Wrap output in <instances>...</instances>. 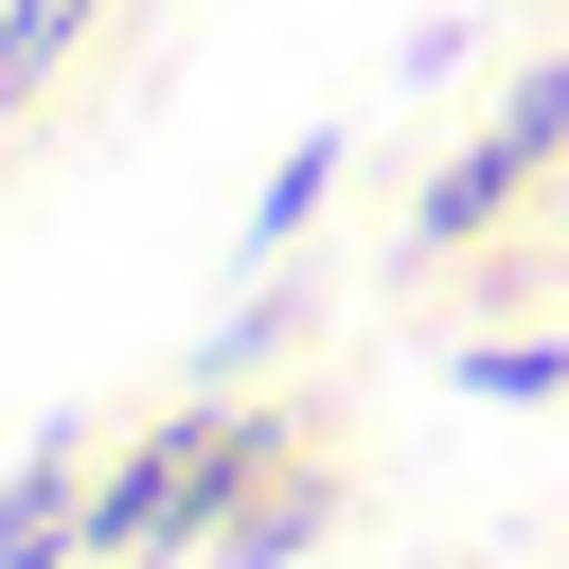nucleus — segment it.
<instances>
[{"label": "nucleus", "instance_id": "1", "mask_svg": "<svg viewBox=\"0 0 569 569\" xmlns=\"http://www.w3.org/2000/svg\"><path fill=\"white\" fill-rule=\"evenodd\" d=\"M267 462H284V409H231V391L160 409V427L89 480V569H196V551H213V516H231Z\"/></svg>", "mask_w": 569, "mask_h": 569}, {"label": "nucleus", "instance_id": "2", "mask_svg": "<svg viewBox=\"0 0 569 569\" xmlns=\"http://www.w3.org/2000/svg\"><path fill=\"white\" fill-rule=\"evenodd\" d=\"M89 427H36L18 480H0V569H89Z\"/></svg>", "mask_w": 569, "mask_h": 569}, {"label": "nucleus", "instance_id": "3", "mask_svg": "<svg viewBox=\"0 0 569 569\" xmlns=\"http://www.w3.org/2000/svg\"><path fill=\"white\" fill-rule=\"evenodd\" d=\"M533 178H551V160H533L516 124H480V142H445V160H427V196H409V267H427V249H480V231H498V213H516Z\"/></svg>", "mask_w": 569, "mask_h": 569}, {"label": "nucleus", "instance_id": "4", "mask_svg": "<svg viewBox=\"0 0 569 569\" xmlns=\"http://www.w3.org/2000/svg\"><path fill=\"white\" fill-rule=\"evenodd\" d=\"M320 533H338V462H302V445H284V462L213 516V551H196V569H302Z\"/></svg>", "mask_w": 569, "mask_h": 569}, {"label": "nucleus", "instance_id": "5", "mask_svg": "<svg viewBox=\"0 0 569 569\" xmlns=\"http://www.w3.org/2000/svg\"><path fill=\"white\" fill-rule=\"evenodd\" d=\"M89 36H107V0H0V124H18V107L89 53Z\"/></svg>", "mask_w": 569, "mask_h": 569}, {"label": "nucleus", "instance_id": "6", "mask_svg": "<svg viewBox=\"0 0 569 569\" xmlns=\"http://www.w3.org/2000/svg\"><path fill=\"white\" fill-rule=\"evenodd\" d=\"M320 196H338V124H302V142L267 160V196H249V267H284V249L320 231Z\"/></svg>", "mask_w": 569, "mask_h": 569}, {"label": "nucleus", "instance_id": "7", "mask_svg": "<svg viewBox=\"0 0 569 569\" xmlns=\"http://www.w3.org/2000/svg\"><path fill=\"white\" fill-rule=\"evenodd\" d=\"M302 320H320V302H302V267H267V284H249V302H231V320L196 338V391H231V373H267V356H284Z\"/></svg>", "mask_w": 569, "mask_h": 569}, {"label": "nucleus", "instance_id": "8", "mask_svg": "<svg viewBox=\"0 0 569 569\" xmlns=\"http://www.w3.org/2000/svg\"><path fill=\"white\" fill-rule=\"evenodd\" d=\"M462 391L480 409H551L569 391V338H462Z\"/></svg>", "mask_w": 569, "mask_h": 569}, {"label": "nucleus", "instance_id": "9", "mask_svg": "<svg viewBox=\"0 0 569 569\" xmlns=\"http://www.w3.org/2000/svg\"><path fill=\"white\" fill-rule=\"evenodd\" d=\"M498 124H516V142H533V160H569V53H533V71H516V89H498Z\"/></svg>", "mask_w": 569, "mask_h": 569}]
</instances>
